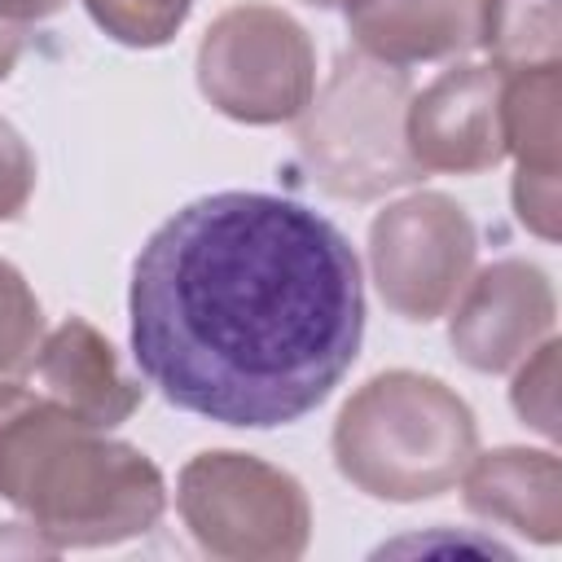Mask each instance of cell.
<instances>
[{"label":"cell","instance_id":"cell-1","mask_svg":"<svg viewBox=\"0 0 562 562\" xmlns=\"http://www.w3.org/2000/svg\"><path fill=\"white\" fill-rule=\"evenodd\" d=\"M132 356L167 404L272 430L321 408L360 356L364 281L321 211L228 189L180 206L132 268Z\"/></svg>","mask_w":562,"mask_h":562},{"label":"cell","instance_id":"cell-2","mask_svg":"<svg viewBox=\"0 0 562 562\" xmlns=\"http://www.w3.org/2000/svg\"><path fill=\"white\" fill-rule=\"evenodd\" d=\"M0 496L53 549L123 544L154 531L167 509V483L140 448L9 378L0 382Z\"/></svg>","mask_w":562,"mask_h":562},{"label":"cell","instance_id":"cell-3","mask_svg":"<svg viewBox=\"0 0 562 562\" xmlns=\"http://www.w3.org/2000/svg\"><path fill=\"white\" fill-rule=\"evenodd\" d=\"M474 452L470 404L413 369L369 378L334 422V465L373 501H430L461 483Z\"/></svg>","mask_w":562,"mask_h":562},{"label":"cell","instance_id":"cell-4","mask_svg":"<svg viewBox=\"0 0 562 562\" xmlns=\"http://www.w3.org/2000/svg\"><path fill=\"white\" fill-rule=\"evenodd\" d=\"M408 97L413 83L400 66L342 53L325 88L312 92L294 132L312 180L351 202H373L391 189L417 184L426 171L404 140Z\"/></svg>","mask_w":562,"mask_h":562},{"label":"cell","instance_id":"cell-5","mask_svg":"<svg viewBox=\"0 0 562 562\" xmlns=\"http://www.w3.org/2000/svg\"><path fill=\"white\" fill-rule=\"evenodd\" d=\"M176 509L220 562H294L312 536L303 483L250 452H198L180 470Z\"/></svg>","mask_w":562,"mask_h":562},{"label":"cell","instance_id":"cell-6","mask_svg":"<svg viewBox=\"0 0 562 562\" xmlns=\"http://www.w3.org/2000/svg\"><path fill=\"white\" fill-rule=\"evenodd\" d=\"M198 88L237 123H290L316 92L312 35L285 9L233 4L198 44Z\"/></svg>","mask_w":562,"mask_h":562},{"label":"cell","instance_id":"cell-7","mask_svg":"<svg viewBox=\"0 0 562 562\" xmlns=\"http://www.w3.org/2000/svg\"><path fill=\"white\" fill-rule=\"evenodd\" d=\"M479 237L448 193H413L369 224V263L382 303L404 321L443 316L474 272Z\"/></svg>","mask_w":562,"mask_h":562},{"label":"cell","instance_id":"cell-8","mask_svg":"<svg viewBox=\"0 0 562 562\" xmlns=\"http://www.w3.org/2000/svg\"><path fill=\"white\" fill-rule=\"evenodd\" d=\"M505 75L496 66H452L408 97L404 140L422 171L479 176L505 158Z\"/></svg>","mask_w":562,"mask_h":562},{"label":"cell","instance_id":"cell-9","mask_svg":"<svg viewBox=\"0 0 562 562\" xmlns=\"http://www.w3.org/2000/svg\"><path fill=\"white\" fill-rule=\"evenodd\" d=\"M457 356L479 373L518 369L553 338V285L536 263L501 259L465 281L448 325Z\"/></svg>","mask_w":562,"mask_h":562},{"label":"cell","instance_id":"cell-10","mask_svg":"<svg viewBox=\"0 0 562 562\" xmlns=\"http://www.w3.org/2000/svg\"><path fill=\"white\" fill-rule=\"evenodd\" d=\"M558 101H562L558 61L505 75V97H501L505 154L518 158L514 211L544 241L558 237V132H562Z\"/></svg>","mask_w":562,"mask_h":562},{"label":"cell","instance_id":"cell-11","mask_svg":"<svg viewBox=\"0 0 562 562\" xmlns=\"http://www.w3.org/2000/svg\"><path fill=\"white\" fill-rule=\"evenodd\" d=\"M356 53L386 66L443 61L479 48L483 0H342Z\"/></svg>","mask_w":562,"mask_h":562},{"label":"cell","instance_id":"cell-12","mask_svg":"<svg viewBox=\"0 0 562 562\" xmlns=\"http://www.w3.org/2000/svg\"><path fill=\"white\" fill-rule=\"evenodd\" d=\"M31 369L48 400H57L97 430L123 426L145 395L140 382L123 373L114 347L83 316H66L53 334H44Z\"/></svg>","mask_w":562,"mask_h":562},{"label":"cell","instance_id":"cell-13","mask_svg":"<svg viewBox=\"0 0 562 562\" xmlns=\"http://www.w3.org/2000/svg\"><path fill=\"white\" fill-rule=\"evenodd\" d=\"M465 509L501 522L536 544H553L562 536V470L553 452L536 448H496L474 452L461 474Z\"/></svg>","mask_w":562,"mask_h":562},{"label":"cell","instance_id":"cell-14","mask_svg":"<svg viewBox=\"0 0 562 562\" xmlns=\"http://www.w3.org/2000/svg\"><path fill=\"white\" fill-rule=\"evenodd\" d=\"M562 44L558 0H483V35L479 48L492 53L501 75L553 66Z\"/></svg>","mask_w":562,"mask_h":562},{"label":"cell","instance_id":"cell-15","mask_svg":"<svg viewBox=\"0 0 562 562\" xmlns=\"http://www.w3.org/2000/svg\"><path fill=\"white\" fill-rule=\"evenodd\" d=\"M44 342V312L26 277L0 259V382L22 378Z\"/></svg>","mask_w":562,"mask_h":562},{"label":"cell","instance_id":"cell-16","mask_svg":"<svg viewBox=\"0 0 562 562\" xmlns=\"http://www.w3.org/2000/svg\"><path fill=\"white\" fill-rule=\"evenodd\" d=\"M83 4H88L92 22L127 48L167 44L193 9V0H83Z\"/></svg>","mask_w":562,"mask_h":562},{"label":"cell","instance_id":"cell-17","mask_svg":"<svg viewBox=\"0 0 562 562\" xmlns=\"http://www.w3.org/2000/svg\"><path fill=\"white\" fill-rule=\"evenodd\" d=\"M558 342L553 338H544L527 360H522V369H518V378H514V391H509V400H514V413L522 417V422H531L540 435H553L558 430Z\"/></svg>","mask_w":562,"mask_h":562},{"label":"cell","instance_id":"cell-18","mask_svg":"<svg viewBox=\"0 0 562 562\" xmlns=\"http://www.w3.org/2000/svg\"><path fill=\"white\" fill-rule=\"evenodd\" d=\"M35 189V154L22 132L0 119V220H18Z\"/></svg>","mask_w":562,"mask_h":562},{"label":"cell","instance_id":"cell-19","mask_svg":"<svg viewBox=\"0 0 562 562\" xmlns=\"http://www.w3.org/2000/svg\"><path fill=\"white\" fill-rule=\"evenodd\" d=\"M70 0H0V18H9V22H40V18H53V13H61Z\"/></svg>","mask_w":562,"mask_h":562},{"label":"cell","instance_id":"cell-20","mask_svg":"<svg viewBox=\"0 0 562 562\" xmlns=\"http://www.w3.org/2000/svg\"><path fill=\"white\" fill-rule=\"evenodd\" d=\"M22 44H26V26H22V22L0 18V79H9V70L18 66Z\"/></svg>","mask_w":562,"mask_h":562},{"label":"cell","instance_id":"cell-21","mask_svg":"<svg viewBox=\"0 0 562 562\" xmlns=\"http://www.w3.org/2000/svg\"><path fill=\"white\" fill-rule=\"evenodd\" d=\"M303 4H316V9H334V4H342V0H303Z\"/></svg>","mask_w":562,"mask_h":562}]
</instances>
